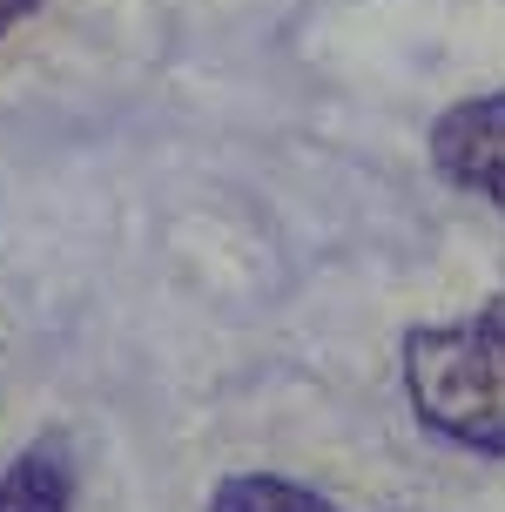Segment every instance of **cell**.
<instances>
[{
    "label": "cell",
    "mask_w": 505,
    "mask_h": 512,
    "mask_svg": "<svg viewBox=\"0 0 505 512\" xmlns=\"http://www.w3.org/2000/svg\"><path fill=\"white\" fill-rule=\"evenodd\" d=\"M404 405L438 445L505 459V297L398 337Z\"/></svg>",
    "instance_id": "obj_1"
},
{
    "label": "cell",
    "mask_w": 505,
    "mask_h": 512,
    "mask_svg": "<svg viewBox=\"0 0 505 512\" xmlns=\"http://www.w3.org/2000/svg\"><path fill=\"white\" fill-rule=\"evenodd\" d=\"M438 182H452L458 196L505 209V88L465 95V102L438 108V122L425 135Z\"/></svg>",
    "instance_id": "obj_2"
},
{
    "label": "cell",
    "mask_w": 505,
    "mask_h": 512,
    "mask_svg": "<svg viewBox=\"0 0 505 512\" xmlns=\"http://www.w3.org/2000/svg\"><path fill=\"white\" fill-rule=\"evenodd\" d=\"M81 499V465L68 438H34L0 465V512H75Z\"/></svg>",
    "instance_id": "obj_3"
},
{
    "label": "cell",
    "mask_w": 505,
    "mask_h": 512,
    "mask_svg": "<svg viewBox=\"0 0 505 512\" xmlns=\"http://www.w3.org/2000/svg\"><path fill=\"white\" fill-rule=\"evenodd\" d=\"M202 512H344L337 499H324L317 486H297L283 472H223Z\"/></svg>",
    "instance_id": "obj_4"
},
{
    "label": "cell",
    "mask_w": 505,
    "mask_h": 512,
    "mask_svg": "<svg viewBox=\"0 0 505 512\" xmlns=\"http://www.w3.org/2000/svg\"><path fill=\"white\" fill-rule=\"evenodd\" d=\"M34 7H41V0H0V41H7V34H14V27H21Z\"/></svg>",
    "instance_id": "obj_5"
}]
</instances>
